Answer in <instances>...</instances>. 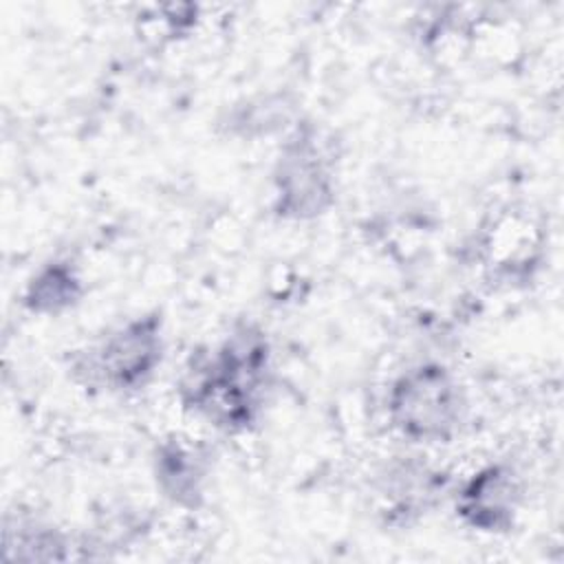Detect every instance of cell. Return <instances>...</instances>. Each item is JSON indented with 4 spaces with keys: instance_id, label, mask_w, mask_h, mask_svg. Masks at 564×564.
Listing matches in <instances>:
<instances>
[{
    "instance_id": "obj_1",
    "label": "cell",
    "mask_w": 564,
    "mask_h": 564,
    "mask_svg": "<svg viewBox=\"0 0 564 564\" xmlns=\"http://www.w3.org/2000/svg\"><path fill=\"white\" fill-rule=\"evenodd\" d=\"M269 372L271 346L264 330L242 322L218 346L192 355L178 381V397L185 410L214 427L247 432L262 416Z\"/></svg>"
},
{
    "instance_id": "obj_2",
    "label": "cell",
    "mask_w": 564,
    "mask_h": 564,
    "mask_svg": "<svg viewBox=\"0 0 564 564\" xmlns=\"http://www.w3.org/2000/svg\"><path fill=\"white\" fill-rule=\"evenodd\" d=\"M388 421L412 443H449L467 414L465 390L456 375L438 361L405 368L388 388Z\"/></svg>"
},
{
    "instance_id": "obj_3",
    "label": "cell",
    "mask_w": 564,
    "mask_h": 564,
    "mask_svg": "<svg viewBox=\"0 0 564 564\" xmlns=\"http://www.w3.org/2000/svg\"><path fill=\"white\" fill-rule=\"evenodd\" d=\"M165 352L159 313L137 315L77 352L73 375L79 383L106 392H137L156 375Z\"/></svg>"
},
{
    "instance_id": "obj_4",
    "label": "cell",
    "mask_w": 564,
    "mask_h": 564,
    "mask_svg": "<svg viewBox=\"0 0 564 564\" xmlns=\"http://www.w3.org/2000/svg\"><path fill=\"white\" fill-rule=\"evenodd\" d=\"M273 209L280 218L313 220L333 205V163L313 126H297L282 143L273 170Z\"/></svg>"
},
{
    "instance_id": "obj_5",
    "label": "cell",
    "mask_w": 564,
    "mask_h": 564,
    "mask_svg": "<svg viewBox=\"0 0 564 564\" xmlns=\"http://www.w3.org/2000/svg\"><path fill=\"white\" fill-rule=\"evenodd\" d=\"M520 496V480L511 465L491 463L460 485L456 513L474 531L505 533L516 522Z\"/></svg>"
},
{
    "instance_id": "obj_6",
    "label": "cell",
    "mask_w": 564,
    "mask_h": 564,
    "mask_svg": "<svg viewBox=\"0 0 564 564\" xmlns=\"http://www.w3.org/2000/svg\"><path fill=\"white\" fill-rule=\"evenodd\" d=\"M154 480L172 505L194 509L205 496L207 456L196 445L167 438L154 452Z\"/></svg>"
},
{
    "instance_id": "obj_7",
    "label": "cell",
    "mask_w": 564,
    "mask_h": 564,
    "mask_svg": "<svg viewBox=\"0 0 564 564\" xmlns=\"http://www.w3.org/2000/svg\"><path fill=\"white\" fill-rule=\"evenodd\" d=\"M84 297V280L68 260L42 264L26 282L22 304L33 315L57 317L75 308Z\"/></svg>"
},
{
    "instance_id": "obj_8",
    "label": "cell",
    "mask_w": 564,
    "mask_h": 564,
    "mask_svg": "<svg viewBox=\"0 0 564 564\" xmlns=\"http://www.w3.org/2000/svg\"><path fill=\"white\" fill-rule=\"evenodd\" d=\"M443 487V478L425 463L405 460L388 471L386 498L390 505V513L399 516H416L427 509Z\"/></svg>"
},
{
    "instance_id": "obj_9",
    "label": "cell",
    "mask_w": 564,
    "mask_h": 564,
    "mask_svg": "<svg viewBox=\"0 0 564 564\" xmlns=\"http://www.w3.org/2000/svg\"><path fill=\"white\" fill-rule=\"evenodd\" d=\"M7 560H64L66 538L53 527L31 516H9L4 520Z\"/></svg>"
}]
</instances>
